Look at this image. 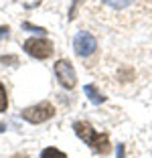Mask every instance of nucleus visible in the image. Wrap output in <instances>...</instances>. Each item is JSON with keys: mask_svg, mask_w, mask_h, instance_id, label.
Listing matches in <instances>:
<instances>
[{"mask_svg": "<svg viewBox=\"0 0 152 158\" xmlns=\"http://www.w3.org/2000/svg\"><path fill=\"white\" fill-rule=\"evenodd\" d=\"M73 130H75V134H77L83 142H87L97 154H108L112 150L108 134H97V132L91 128V124H87V122H75Z\"/></svg>", "mask_w": 152, "mask_h": 158, "instance_id": "1", "label": "nucleus"}, {"mask_svg": "<svg viewBox=\"0 0 152 158\" xmlns=\"http://www.w3.org/2000/svg\"><path fill=\"white\" fill-rule=\"evenodd\" d=\"M55 116V107L51 106L49 102H41L37 106H31L27 110H23V118L31 124H43V122L51 120Z\"/></svg>", "mask_w": 152, "mask_h": 158, "instance_id": "2", "label": "nucleus"}, {"mask_svg": "<svg viewBox=\"0 0 152 158\" xmlns=\"http://www.w3.org/2000/svg\"><path fill=\"white\" fill-rule=\"evenodd\" d=\"M24 51L31 57H35V59H49L53 55V43L47 41V39L32 37L24 41Z\"/></svg>", "mask_w": 152, "mask_h": 158, "instance_id": "3", "label": "nucleus"}, {"mask_svg": "<svg viewBox=\"0 0 152 158\" xmlns=\"http://www.w3.org/2000/svg\"><path fill=\"white\" fill-rule=\"evenodd\" d=\"M55 75L65 89H73L77 85V75H75L73 67H71V63L67 59H61L55 63Z\"/></svg>", "mask_w": 152, "mask_h": 158, "instance_id": "4", "label": "nucleus"}, {"mask_svg": "<svg viewBox=\"0 0 152 158\" xmlns=\"http://www.w3.org/2000/svg\"><path fill=\"white\" fill-rule=\"evenodd\" d=\"M95 47H97V43H95V39H93L91 33H87V31H79V33L75 35L73 49H75V53H77L79 57L91 55V53L95 51Z\"/></svg>", "mask_w": 152, "mask_h": 158, "instance_id": "5", "label": "nucleus"}, {"mask_svg": "<svg viewBox=\"0 0 152 158\" xmlns=\"http://www.w3.org/2000/svg\"><path fill=\"white\" fill-rule=\"evenodd\" d=\"M85 95L89 98V102L95 103V106H99V103L106 102V95H101L99 91H97L95 85H85Z\"/></svg>", "mask_w": 152, "mask_h": 158, "instance_id": "6", "label": "nucleus"}, {"mask_svg": "<svg viewBox=\"0 0 152 158\" xmlns=\"http://www.w3.org/2000/svg\"><path fill=\"white\" fill-rule=\"evenodd\" d=\"M41 158H67L65 156V152H61V150L57 148H45L41 154Z\"/></svg>", "mask_w": 152, "mask_h": 158, "instance_id": "7", "label": "nucleus"}, {"mask_svg": "<svg viewBox=\"0 0 152 158\" xmlns=\"http://www.w3.org/2000/svg\"><path fill=\"white\" fill-rule=\"evenodd\" d=\"M6 107H8V98H6V89H4V85L0 83V114L6 112Z\"/></svg>", "mask_w": 152, "mask_h": 158, "instance_id": "8", "label": "nucleus"}, {"mask_svg": "<svg viewBox=\"0 0 152 158\" xmlns=\"http://www.w3.org/2000/svg\"><path fill=\"white\" fill-rule=\"evenodd\" d=\"M103 2H108V4L114 6V8H124V6L132 4L134 0H103Z\"/></svg>", "mask_w": 152, "mask_h": 158, "instance_id": "9", "label": "nucleus"}, {"mask_svg": "<svg viewBox=\"0 0 152 158\" xmlns=\"http://www.w3.org/2000/svg\"><path fill=\"white\" fill-rule=\"evenodd\" d=\"M23 28H28V31H32V33H39V35H45V33H47L45 28H41V27H32L31 23H23Z\"/></svg>", "mask_w": 152, "mask_h": 158, "instance_id": "10", "label": "nucleus"}, {"mask_svg": "<svg viewBox=\"0 0 152 158\" xmlns=\"http://www.w3.org/2000/svg\"><path fill=\"white\" fill-rule=\"evenodd\" d=\"M16 57H0V63H2V65H12V63H16Z\"/></svg>", "mask_w": 152, "mask_h": 158, "instance_id": "11", "label": "nucleus"}, {"mask_svg": "<svg viewBox=\"0 0 152 158\" xmlns=\"http://www.w3.org/2000/svg\"><path fill=\"white\" fill-rule=\"evenodd\" d=\"M8 31H10V28H8V27H4V24H2V27H0V39L8 37Z\"/></svg>", "mask_w": 152, "mask_h": 158, "instance_id": "12", "label": "nucleus"}, {"mask_svg": "<svg viewBox=\"0 0 152 158\" xmlns=\"http://www.w3.org/2000/svg\"><path fill=\"white\" fill-rule=\"evenodd\" d=\"M79 2H81V0H75V4L71 6V10H69V19H75V8H77Z\"/></svg>", "mask_w": 152, "mask_h": 158, "instance_id": "13", "label": "nucleus"}, {"mask_svg": "<svg viewBox=\"0 0 152 158\" xmlns=\"http://www.w3.org/2000/svg\"><path fill=\"white\" fill-rule=\"evenodd\" d=\"M124 152H126L124 144H120V146H118V158H124Z\"/></svg>", "mask_w": 152, "mask_h": 158, "instance_id": "14", "label": "nucleus"}, {"mask_svg": "<svg viewBox=\"0 0 152 158\" xmlns=\"http://www.w3.org/2000/svg\"><path fill=\"white\" fill-rule=\"evenodd\" d=\"M12 158H28V156H27V154H14Z\"/></svg>", "mask_w": 152, "mask_h": 158, "instance_id": "15", "label": "nucleus"}, {"mask_svg": "<svg viewBox=\"0 0 152 158\" xmlns=\"http://www.w3.org/2000/svg\"><path fill=\"white\" fill-rule=\"evenodd\" d=\"M4 130H6V126H4V124H0V132H4Z\"/></svg>", "mask_w": 152, "mask_h": 158, "instance_id": "16", "label": "nucleus"}]
</instances>
